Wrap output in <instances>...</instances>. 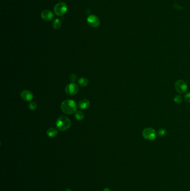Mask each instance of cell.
I'll return each mask as SVG.
<instances>
[{"mask_svg":"<svg viewBox=\"0 0 190 191\" xmlns=\"http://www.w3.org/2000/svg\"><path fill=\"white\" fill-rule=\"evenodd\" d=\"M21 97L25 101L29 102L33 99L34 95L30 91L24 90L21 93Z\"/></svg>","mask_w":190,"mask_h":191,"instance_id":"obj_8","label":"cell"},{"mask_svg":"<svg viewBox=\"0 0 190 191\" xmlns=\"http://www.w3.org/2000/svg\"><path fill=\"white\" fill-rule=\"evenodd\" d=\"M71 124V121L65 116L60 117L56 122V126L57 128L61 132H64L69 129Z\"/></svg>","mask_w":190,"mask_h":191,"instance_id":"obj_2","label":"cell"},{"mask_svg":"<svg viewBox=\"0 0 190 191\" xmlns=\"http://www.w3.org/2000/svg\"><path fill=\"white\" fill-rule=\"evenodd\" d=\"M75 117L77 120H82L84 118V114L80 111H77L75 112Z\"/></svg>","mask_w":190,"mask_h":191,"instance_id":"obj_14","label":"cell"},{"mask_svg":"<svg viewBox=\"0 0 190 191\" xmlns=\"http://www.w3.org/2000/svg\"><path fill=\"white\" fill-rule=\"evenodd\" d=\"M46 133H47L48 137H53L57 135V134H58V132L56 129H55L53 127H50L47 130Z\"/></svg>","mask_w":190,"mask_h":191,"instance_id":"obj_11","label":"cell"},{"mask_svg":"<svg viewBox=\"0 0 190 191\" xmlns=\"http://www.w3.org/2000/svg\"><path fill=\"white\" fill-rule=\"evenodd\" d=\"M54 12L55 14L58 16H62L64 14H65L66 12L68 11V5L66 4L65 2H61L58 4H57L55 7H54Z\"/></svg>","mask_w":190,"mask_h":191,"instance_id":"obj_3","label":"cell"},{"mask_svg":"<svg viewBox=\"0 0 190 191\" xmlns=\"http://www.w3.org/2000/svg\"><path fill=\"white\" fill-rule=\"evenodd\" d=\"M175 89L179 93L184 94L188 89V86L184 81L179 79L176 82L175 84Z\"/></svg>","mask_w":190,"mask_h":191,"instance_id":"obj_5","label":"cell"},{"mask_svg":"<svg viewBox=\"0 0 190 191\" xmlns=\"http://www.w3.org/2000/svg\"><path fill=\"white\" fill-rule=\"evenodd\" d=\"M173 100H174V101L175 102V103H176L177 104H179L182 102V97L181 95H176L174 97Z\"/></svg>","mask_w":190,"mask_h":191,"instance_id":"obj_15","label":"cell"},{"mask_svg":"<svg viewBox=\"0 0 190 191\" xmlns=\"http://www.w3.org/2000/svg\"><path fill=\"white\" fill-rule=\"evenodd\" d=\"M167 132L166 130L165 129H160L159 130L158 134L160 137H165L166 135Z\"/></svg>","mask_w":190,"mask_h":191,"instance_id":"obj_16","label":"cell"},{"mask_svg":"<svg viewBox=\"0 0 190 191\" xmlns=\"http://www.w3.org/2000/svg\"><path fill=\"white\" fill-rule=\"evenodd\" d=\"M87 23L89 26H90L92 28H97L101 24L99 18L95 15H90L88 16V18H87Z\"/></svg>","mask_w":190,"mask_h":191,"instance_id":"obj_6","label":"cell"},{"mask_svg":"<svg viewBox=\"0 0 190 191\" xmlns=\"http://www.w3.org/2000/svg\"><path fill=\"white\" fill-rule=\"evenodd\" d=\"M61 21L59 18H56L53 21V28L55 30H58L61 26Z\"/></svg>","mask_w":190,"mask_h":191,"instance_id":"obj_12","label":"cell"},{"mask_svg":"<svg viewBox=\"0 0 190 191\" xmlns=\"http://www.w3.org/2000/svg\"><path fill=\"white\" fill-rule=\"evenodd\" d=\"M103 191H112L109 188H105L104 190H103Z\"/></svg>","mask_w":190,"mask_h":191,"instance_id":"obj_20","label":"cell"},{"mask_svg":"<svg viewBox=\"0 0 190 191\" xmlns=\"http://www.w3.org/2000/svg\"><path fill=\"white\" fill-rule=\"evenodd\" d=\"M65 191H71L70 189H69V188H67V189Z\"/></svg>","mask_w":190,"mask_h":191,"instance_id":"obj_21","label":"cell"},{"mask_svg":"<svg viewBox=\"0 0 190 191\" xmlns=\"http://www.w3.org/2000/svg\"><path fill=\"white\" fill-rule=\"evenodd\" d=\"M61 109L64 114L70 115L76 112L77 105L74 101L72 100H66L62 102Z\"/></svg>","mask_w":190,"mask_h":191,"instance_id":"obj_1","label":"cell"},{"mask_svg":"<svg viewBox=\"0 0 190 191\" xmlns=\"http://www.w3.org/2000/svg\"><path fill=\"white\" fill-rule=\"evenodd\" d=\"M142 136L147 140H153L156 137L157 133L154 129L147 127L143 130Z\"/></svg>","mask_w":190,"mask_h":191,"instance_id":"obj_4","label":"cell"},{"mask_svg":"<svg viewBox=\"0 0 190 191\" xmlns=\"http://www.w3.org/2000/svg\"><path fill=\"white\" fill-rule=\"evenodd\" d=\"M41 16H42V18L46 21H50L52 20L53 18V12L48 10L43 11L42 12Z\"/></svg>","mask_w":190,"mask_h":191,"instance_id":"obj_9","label":"cell"},{"mask_svg":"<svg viewBox=\"0 0 190 191\" xmlns=\"http://www.w3.org/2000/svg\"><path fill=\"white\" fill-rule=\"evenodd\" d=\"M79 91V87L75 83L69 84L65 88L66 93L70 95H76Z\"/></svg>","mask_w":190,"mask_h":191,"instance_id":"obj_7","label":"cell"},{"mask_svg":"<svg viewBox=\"0 0 190 191\" xmlns=\"http://www.w3.org/2000/svg\"><path fill=\"white\" fill-rule=\"evenodd\" d=\"M29 108L31 110H35L37 108V104L35 102H32L29 105Z\"/></svg>","mask_w":190,"mask_h":191,"instance_id":"obj_17","label":"cell"},{"mask_svg":"<svg viewBox=\"0 0 190 191\" xmlns=\"http://www.w3.org/2000/svg\"><path fill=\"white\" fill-rule=\"evenodd\" d=\"M77 76L75 74H71V75L70 76V80L72 82H75V81L77 80Z\"/></svg>","mask_w":190,"mask_h":191,"instance_id":"obj_18","label":"cell"},{"mask_svg":"<svg viewBox=\"0 0 190 191\" xmlns=\"http://www.w3.org/2000/svg\"><path fill=\"white\" fill-rule=\"evenodd\" d=\"M90 102L87 99H84L79 103V107L82 110H86L90 106Z\"/></svg>","mask_w":190,"mask_h":191,"instance_id":"obj_10","label":"cell"},{"mask_svg":"<svg viewBox=\"0 0 190 191\" xmlns=\"http://www.w3.org/2000/svg\"><path fill=\"white\" fill-rule=\"evenodd\" d=\"M184 100L190 103V92L186 93L184 97Z\"/></svg>","mask_w":190,"mask_h":191,"instance_id":"obj_19","label":"cell"},{"mask_svg":"<svg viewBox=\"0 0 190 191\" xmlns=\"http://www.w3.org/2000/svg\"><path fill=\"white\" fill-rule=\"evenodd\" d=\"M88 80L86 78L82 77L79 79L78 83L82 87H86L88 84Z\"/></svg>","mask_w":190,"mask_h":191,"instance_id":"obj_13","label":"cell"}]
</instances>
